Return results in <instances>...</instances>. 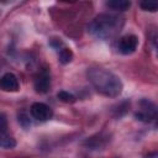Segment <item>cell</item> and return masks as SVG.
Listing matches in <instances>:
<instances>
[{"label":"cell","instance_id":"6da1fadb","mask_svg":"<svg viewBox=\"0 0 158 158\" xmlns=\"http://www.w3.org/2000/svg\"><path fill=\"white\" fill-rule=\"evenodd\" d=\"M88 78L95 90L105 96L115 98L122 91V83L118 77L101 68H91L88 70Z\"/></svg>","mask_w":158,"mask_h":158},{"label":"cell","instance_id":"7a4b0ae2","mask_svg":"<svg viewBox=\"0 0 158 158\" xmlns=\"http://www.w3.org/2000/svg\"><path fill=\"white\" fill-rule=\"evenodd\" d=\"M122 23L123 21L118 16L110 14H101L98 15L90 22L89 32L99 38H110L120 31Z\"/></svg>","mask_w":158,"mask_h":158},{"label":"cell","instance_id":"3957f363","mask_svg":"<svg viewBox=\"0 0 158 158\" xmlns=\"http://www.w3.org/2000/svg\"><path fill=\"white\" fill-rule=\"evenodd\" d=\"M30 112L33 118L38 121H47L52 117V109L43 102H33L30 107Z\"/></svg>","mask_w":158,"mask_h":158},{"label":"cell","instance_id":"277c9868","mask_svg":"<svg viewBox=\"0 0 158 158\" xmlns=\"http://www.w3.org/2000/svg\"><path fill=\"white\" fill-rule=\"evenodd\" d=\"M137 46H138V38H137V36H135V35H126V36H123V37L120 38L117 47H118L120 53L127 56V54L133 53L136 51Z\"/></svg>","mask_w":158,"mask_h":158},{"label":"cell","instance_id":"5b68a950","mask_svg":"<svg viewBox=\"0 0 158 158\" xmlns=\"http://www.w3.org/2000/svg\"><path fill=\"white\" fill-rule=\"evenodd\" d=\"M19 86H20L19 85V79L12 73H6L0 78V88L4 91L14 93V91L19 90Z\"/></svg>","mask_w":158,"mask_h":158},{"label":"cell","instance_id":"8992f818","mask_svg":"<svg viewBox=\"0 0 158 158\" xmlns=\"http://www.w3.org/2000/svg\"><path fill=\"white\" fill-rule=\"evenodd\" d=\"M33 86H35V90L40 94H44L49 90L51 88V77L47 72H42L40 73L36 79H35V83H33Z\"/></svg>","mask_w":158,"mask_h":158},{"label":"cell","instance_id":"52a82bcc","mask_svg":"<svg viewBox=\"0 0 158 158\" xmlns=\"http://www.w3.org/2000/svg\"><path fill=\"white\" fill-rule=\"evenodd\" d=\"M106 6L112 10L125 11V10H128V7L131 6V2L127 0H110V1H106Z\"/></svg>","mask_w":158,"mask_h":158},{"label":"cell","instance_id":"ba28073f","mask_svg":"<svg viewBox=\"0 0 158 158\" xmlns=\"http://www.w3.org/2000/svg\"><path fill=\"white\" fill-rule=\"evenodd\" d=\"M16 146V141L6 135V133H0V148H5V149H11Z\"/></svg>","mask_w":158,"mask_h":158},{"label":"cell","instance_id":"9c48e42d","mask_svg":"<svg viewBox=\"0 0 158 158\" xmlns=\"http://www.w3.org/2000/svg\"><path fill=\"white\" fill-rule=\"evenodd\" d=\"M58 58H59V62L62 64H68L72 62L73 59V52L69 49V48H63L59 51V54H58Z\"/></svg>","mask_w":158,"mask_h":158},{"label":"cell","instance_id":"30bf717a","mask_svg":"<svg viewBox=\"0 0 158 158\" xmlns=\"http://www.w3.org/2000/svg\"><path fill=\"white\" fill-rule=\"evenodd\" d=\"M57 96H58V99H59L60 101L67 102V104H72V102H74V101L77 100L73 94H70V93H68V91H65V90L59 91V93L57 94Z\"/></svg>","mask_w":158,"mask_h":158},{"label":"cell","instance_id":"8fae6325","mask_svg":"<svg viewBox=\"0 0 158 158\" xmlns=\"http://www.w3.org/2000/svg\"><path fill=\"white\" fill-rule=\"evenodd\" d=\"M139 6H141L142 10L152 11V12L157 11V9H158V4L157 2H151V1H142V2H139Z\"/></svg>","mask_w":158,"mask_h":158},{"label":"cell","instance_id":"7c38bea8","mask_svg":"<svg viewBox=\"0 0 158 158\" xmlns=\"http://www.w3.org/2000/svg\"><path fill=\"white\" fill-rule=\"evenodd\" d=\"M7 128V117L5 114L0 112V133H6Z\"/></svg>","mask_w":158,"mask_h":158},{"label":"cell","instance_id":"4fadbf2b","mask_svg":"<svg viewBox=\"0 0 158 158\" xmlns=\"http://www.w3.org/2000/svg\"><path fill=\"white\" fill-rule=\"evenodd\" d=\"M19 122L22 125V127H28L30 125H31V122H30V118H28V116L26 115V114H23V112H21L20 115H19Z\"/></svg>","mask_w":158,"mask_h":158},{"label":"cell","instance_id":"5bb4252c","mask_svg":"<svg viewBox=\"0 0 158 158\" xmlns=\"http://www.w3.org/2000/svg\"><path fill=\"white\" fill-rule=\"evenodd\" d=\"M146 158H158V154L154 152V153H151V154H148Z\"/></svg>","mask_w":158,"mask_h":158}]
</instances>
